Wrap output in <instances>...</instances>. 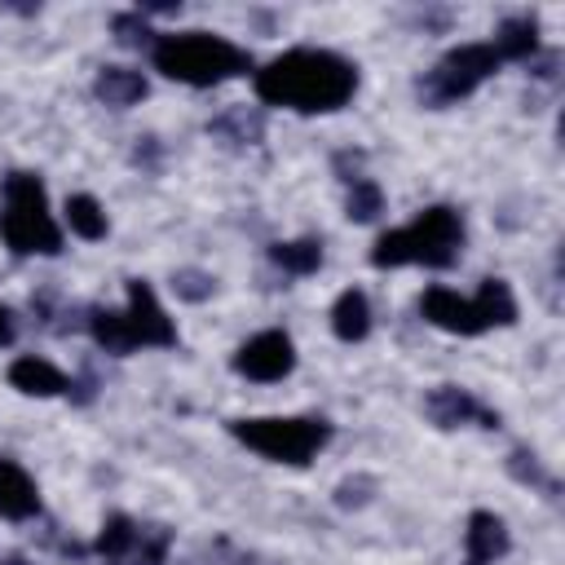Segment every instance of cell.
Segmentation results:
<instances>
[{
	"label": "cell",
	"instance_id": "obj_19",
	"mask_svg": "<svg viewBox=\"0 0 565 565\" xmlns=\"http://www.w3.org/2000/svg\"><path fill=\"white\" fill-rule=\"evenodd\" d=\"M490 44L499 49V57H530L534 44H539V26L530 18H512V22L499 26V35Z\"/></svg>",
	"mask_w": 565,
	"mask_h": 565
},
{
	"label": "cell",
	"instance_id": "obj_14",
	"mask_svg": "<svg viewBox=\"0 0 565 565\" xmlns=\"http://www.w3.org/2000/svg\"><path fill=\"white\" fill-rule=\"evenodd\" d=\"M9 384L22 388V393H31V397H57V393H66V375L53 362L35 358V353H26V358H18L9 366Z\"/></svg>",
	"mask_w": 565,
	"mask_h": 565
},
{
	"label": "cell",
	"instance_id": "obj_18",
	"mask_svg": "<svg viewBox=\"0 0 565 565\" xmlns=\"http://www.w3.org/2000/svg\"><path fill=\"white\" fill-rule=\"evenodd\" d=\"M66 225L79 234V238H102L106 234V212L93 194H71L66 199Z\"/></svg>",
	"mask_w": 565,
	"mask_h": 565
},
{
	"label": "cell",
	"instance_id": "obj_12",
	"mask_svg": "<svg viewBox=\"0 0 565 565\" xmlns=\"http://www.w3.org/2000/svg\"><path fill=\"white\" fill-rule=\"evenodd\" d=\"M40 512L35 481L13 459H0V521H26Z\"/></svg>",
	"mask_w": 565,
	"mask_h": 565
},
{
	"label": "cell",
	"instance_id": "obj_1",
	"mask_svg": "<svg viewBox=\"0 0 565 565\" xmlns=\"http://www.w3.org/2000/svg\"><path fill=\"white\" fill-rule=\"evenodd\" d=\"M358 88L353 62L331 49H287L265 71H256V97L287 110H340Z\"/></svg>",
	"mask_w": 565,
	"mask_h": 565
},
{
	"label": "cell",
	"instance_id": "obj_22",
	"mask_svg": "<svg viewBox=\"0 0 565 565\" xmlns=\"http://www.w3.org/2000/svg\"><path fill=\"white\" fill-rule=\"evenodd\" d=\"M0 565H26V561H18V556H4V561H0Z\"/></svg>",
	"mask_w": 565,
	"mask_h": 565
},
{
	"label": "cell",
	"instance_id": "obj_13",
	"mask_svg": "<svg viewBox=\"0 0 565 565\" xmlns=\"http://www.w3.org/2000/svg\"><path fill=\"white\" fill-rule=\"evenodd\" d=\"M428 415L437 419V424H446V428H455V424H468V419H477V424H499L472 393H463V388H455V384H441V388H433L428 393Z\"/></svg>",
	"mask_w": 565,
	"mask_h": 565
},
{
	"label": "cell",
	"instance_id": "obj_5",
	"mask_svg": "<svg viewBox=\"0 0 565 565\" xmlns=\"http://www.w3.org/2000/svg\"><path fill=\"white\" fill-rule=\"evenodd\" d=\"M4 207H0V234L18 256H53L62 252V230L49 212L44 185L31 172L4 177Z\"/></svg>",
	"mask_w": 565,
	"mask_h": 565
},
{
	"label": "cell",
	"instance_id": "obj_2",
	"mask_svg": "<svg viewBox=\"0 0 565 565\" xmlns=\"http://www.w3.org/2000/svg\"><path fill=\"white\" fill-rule=\"evenodd\" d=\"M150 57H154V71H163L168 79L190 84V88H212V84H225V79L252 71L247 49H238L234 40L212 35V31H172V35H159L150 44Z\"/></svg>",
	"mask_w": 565,
	"mask_h": 565
},
{
	"label": "cell",
	"instance_id": "obj_10",
	"mask_svg": "<svg viewBox=\"0 0 565 565\" xmlns=\"http://www.w3.org/2000/svg\"><path fill=\"white\" fill-rule=\"evenodd\" d=\"M291 366H296V344L287 331H260L247 344H238V353H234V371L247 380H260V384L282 380Z\"/></svg>",
	"mask_w": 565,
	"mask_h": 565
},
{
	"label": "cell",
	"instance_id": "obj_7",
	"mask_svg": "<svg viewBox=\"0 0 565 565\" xmlns=\"http://www.w3.org/2000/svg\"><path fill=\"white\" fill-rule=\"evenodd\" d=\"M230 433L252 446L265 459L278 463H309L327 441H331V424L313 419V415H260V419H234Z\"/></svg>",
	"mask_w": 565,
	"mask_h": 565
},
{
	"label": "cell",
	"instance_id": "obj_3",
	"mask_svg": "<svg viewBox=\"0 0 565 565\" xmlns=\"http://www.w3.org/2000/svg\"><path fill=\"white\" fill-rule=\"evenodd\" d=\"M459 247H463V221H459V212L455 207H424L415 221L388 230L375 243L371 260L380 269H397V265L446 269V265H455Z\"/></svg>",
	"mask_w": 565,
	"mask_h": 565
},
{
	"label": "cell",
	"instance_id": "obj_11",
	"mask_svg": "<svg viewBox=\"0 0 565 565\" xmlns=\"http://www.w3.org/2000/svg\"><path fill=\"white\" fill-rule=\"evenodd\" d=\"M463 565H494L503 552H508V530L494 512H472L468 516V530H463Z\"/></svg>",
	"mask_w": 565,
	"mask_h": 565
},
{
	"label": "cell",
	"instance_id": "obj_9",
	"mask_svg": "<svg viewBox=\"0 0 565 565\" xmlns=\"http://www.w3.org/2000/svg\"><path fill=\"white\" fill-rule=\"evenodd\" d=\"M97 552L106 565H159L168 552V534L163 530H141L128 516H110L97 534Z\"/></svg>",
	"mask_w": 565,
	"mask_h": 565
},
{
	"label": "cell",
	"instance_id": "obj_17",
	"mask_svg": "<svg viewBox=\"0 0 565 565\" xmlns=\"http://www.w3.org/2000/svg\"><path fill=\"white\" fill-rule=\"evenodd\" d=\"M269 260L282 265L287 274H313L322 265V243L318 238H296V243H274Z\"/></svg>",
	"mask_w": 565,
	"mask_h": 565
},
{
	"label": "cell",
	"instance_id": "obj_20",
	"mask_svg": "<svg viewBox=\"0 0 565 565\" xmlns=\"http://www.w3.org/2000/svg\"><path fill=\"white\" fill-rule=\"evenodd\" d=\"M384 207V194L371 177H353V190H349V216L353 221H375Z\"/></svg>",
	"mask_w": 565,
	"mask_h": 565
},
{
	"label": "cell",
	"instance_id": "obj_15",
	"mask_svg": "<svg viewBox=\"0 0 565 565\" xmlns=\"http://www.w3.org/2000/svg\"><path fill=\"white\" fill-rule=\"evenodd\" d=\"M331 331L340 340H362L371 331V300H366V291L349 287V291L335 296V305H331Z\"/></svg>",
	"mask_w": 565,
	"mask_h": 565
},
{
	"label": "cell",
	"instance_id": "obj_8",
	"mask_svg": "<svg viewBox=\"0 0 565 565\" xmlns=\"http://www.w3.org/2000/svg\"><path fill=\"white\" fill-rule=\"evenodd\" d=\"M499 62H503V57H499V49H494L490 40L459 44V49H450V53L428 71V79H424V97H428L433 106L459 102V97H468L477 84H486V79L494 75Z\"/></svg>",
	"mask_w": 565,
	"mask_h": 565
},
{
	"label": "cell",
	"instance_id": "obj_4",
	"mask_svg": "<svg viewBox=\"0 0 565 565\" xmlns=\"http://www.w3.org/2000/svg\"><path fill=\"white\" fill-rule=\"evenodd\" d=\"M97 344L106 353H132V349H163V344H177V327L172 318L163 313L159 296L150 291V282L132 278L128 282V309H93L88 318Z\"/></svg>",
	"mask_w": 565,
	"mask_h": 565
},
{
	"label": "cell",
	"instance_id": "obj_16",
	"mask_svg": "<svg viewBox=\"0 0 565 565\" xmlns=\"http://www.w3.org/2000/svg\"><path fill=\"white\" fill-rule=\"evenodd\" d=\"M97 97L106 106H132L137 97H146V79L137 71H128V66H106L97 75Z\"/></svg>",
	"mask_w": 565,
	"mask_h": 565
},
{
	"label": "cell",
	"instance_id": "obj_21",
	"mask_svg": "<svg viewBox=\"0 0 565 565\" xmlns=\"http://www.w3.org/2000/svg\"><path fill=\"white\" fill-rule=\"evenodd\" d=\"M13 340V313L0 305V344H9Z\"/></svg>",
	"mask_w": 565,
	"mask_h": 565
},
{
	"label": "cell",
	"instance_id": "obj_6",
	"mask_svg": "<svg viewBox=\"0 0 565 565\" xmlns=\"http://www.w3.org/2000/svg\"><path fill=\"white\" fill-rule=\"evenodd\" d=\"M419 313L441 331L477 335V331H490V327H508L516 318V300H512L503 278H486L477 287V296H459L450 287H428L419 296Z\"/></svg>",
	"mask_w": 565,
	"mask_h": 565
}]
</instances>
